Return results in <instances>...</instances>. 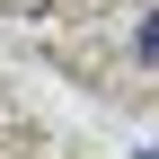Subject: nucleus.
<instances>
[{
	"label": "nucleus",
	"instance_id": "1",
	"mask_svg": "<svg viewBox=\"0 0 159 159\" xmlns=\"http://www.w3.org/2000/svg\"><path fill=\"white\" fill-rule=\"evenodd\" d=\"M142 53H150V62H159V9L142 18Z\"/></svg>",
	"mask_w": 159,
	"mask_h": 159
}]
</instances>
